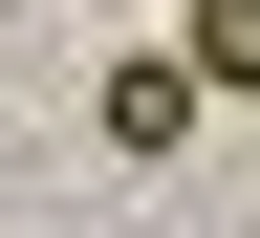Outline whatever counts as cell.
<instances>
[{
  "mask_svg": "<svg viewBox=\"0 0 260 238\" xmlns=\"http://www.w3.org/2000/svg\"><path fill=\"white\" fill-rule=\"evenodd\" d=\"M195 109H217V87H195V65H130V87H109V152H174Z\"/></svg>",
  "mask_w": 260,
  "mask_h": 238,
  "instance_id": "cell-1",
  "label": "cell"
},
{
  "mask_svg": "<svg viewBox=\"0 0 260 238\" xmlns=\"http://www.w3.org/2000/svg\"><path fill=\"white\" fill-rule=\"evenodd\" d=\"M174 65L195 87H260V0H174Z\"/></svg>",
  "mask_w": 260,
  "mask_h": 238,
  "instance_id": "cell-2",
  "label": "cell"
}]
</instances>
